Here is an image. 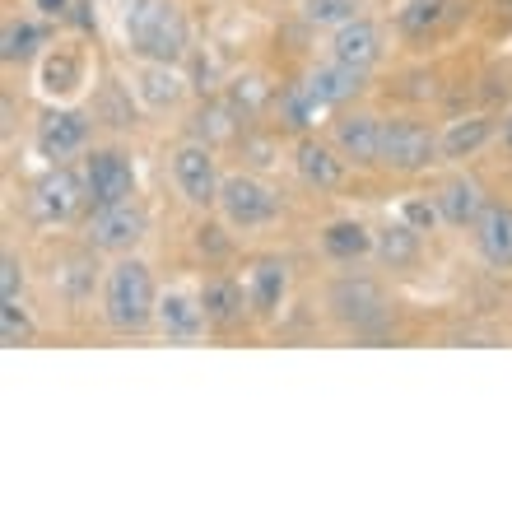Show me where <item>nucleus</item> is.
<instances>
[{
  "label": "nucleus",
  "mask_w": 512,
  "mask_h": 512,
  "mask_svg": "<svg viewBox=\"0 0 512 512\" xmlns=\"http://www.w3.org/2000/svg\"><path fill=\"white\" fill-rule=\"evenodd\" d=\"M494 135H499V122H494L489 112H466V117L443 122V131H438V154H443V163H466V159H475Z\"/></svg>",
  "instance_id": "20"
},
{
  "label": "nucleus",
  "mask_w": 512,
  "mask_h": 512,
  "mask_svg": "<svg viewBox=\"0 0 512 512\" xmlns=\"http://www.w3.org/2000/svg\"><path fill=\"white\" fill-rule=\"evenodd\" d=\"M396 219H401V224H410L415 233H424V238L443 229V210H438V201H433V196H405V201L396 205Z\"/></svg>",
  "instance_id": "31"
},
{
  "label": "nucleus",
  "mask_w": 512,
  "mask_h": 512,
  "mask_svg": "<svg viewBox=\"0 0 512 512\" xmlns=\"http://www.w3.org/2000/svg\"><path fill=\"white\" fill-rule=\"evenodd\" d=\"M145 233H149V210L140 201H126V205H112V210H94L84 243L94 247V252L126 256L145 243Z\"/></svg>",
  "instance_id": "10"
},
{
  "label": "nucleus",
  "mask_w": 512,
  "mask_h": 512,
  "mask_svg": "<svg viewBox=\"0 0 512 512\" xmlns=\"http://www.w3.org/2000/svg\"><path fill=\"white\" fill-rule=\"evenodd\" d=\"M154 308H159L154 270L135 252L112 256V266L103 270V284H98V312H103L108 331H117V336H140V331L154 326Z\"/></svg>",
  "instance_id": "2"
},
{
  "label": "nucleus",
  "mask_w": 512,
  "mask_h": 512,
  "mask_svg": "<svg viewBox=\"0 0 512 512\" xmlns=\"http://www.w3.org/2000/svg\"><path fill=\"white\" fill-rule=\"evenodd\" d=\"M382 122L378 112L364 108H340L336 122H331V145L345 154L350 168H378L382 163Z\"/></svg>",
  "instance_id": "11"
},
{
  "label": "nucleus",
  "mask_w": 512,
  "mask_h": 512,
  "mask_svg": "<svg viewBox=\"0 0 512 512\" xmlns=\"http://www.w3.org/2000/svg\"><path fill=\"white\" fill-rule=\"evenodd\" d=\"M499 145L512 154V112H508V117H503V122H499Z\"/></svg>",
  "instance_id": "34"
},
{
  "label": "nucleus",
  "mask_w": 512,
  "mask_h": 512,
  "mask_svg": "<svg viewBox=\"0 0 512 512\" xmlns=\"http://www.w3.org/2000/svg\"><path fill=\"white\" fill-rule=\"evenodd\" d=\"M382 52H387V33H382V24L378 19H368V14L331 28V38H326V56H331V61L354 66V70H368V75H373V66L382 61Z\"/></svg>",
  "instance_id": "14"
},
{
  "label": "nucleus",
  "mask_w": 512,
  "mask_h": 512,
  "mask_svg": "<svg viewBox=\"0 0 512 512\" xmlns=\"http://www.w3.org/2000/svg\"><path fill=\"white\" fill-rule=\"evenodd\" d=\"M215 210H219V219H224V229L256 233V229H270V224L284 215V201H280V191L270 187L266 177L224 173V187H219Z\"/></svg>",
  "instance_id": "4"
},
{
  "label": "nucleus",
  "mask_w": 512,
  "mask_h": 512,
  "mask_svg": "<svg viewBox=\"0 0 512 512\" xmlns=\"http://www.w3.org/2000/svg\"><path fill=\"white\" fill-rule=\"evenodd\" d=\"M317 117H322V108H317V98L303 89V80L289 84V89L280 94V122L289 126V131H308Z\"/></svg>",
  "instance_id": "30"
},
{
  "label": "nucleus",
  "mask_w": 512,
  "mask_h": 512,
  "mask_svg": "<svg viewBox=\"0 0 512 512\" xmlns=\"http://www.w3.org/2000/svg\"><path fill=\"white\" fill-rule=\"evenodd\" d=\"M168 182L191 210H215L219 187H224V173H219L215 149L205 140H182V145L168 154Z\"/></svg>",
  "instance_id": "5"
},
{
  "label": "nucleus",
  "mask_w": 512,
  "mask_h": 512,
  "mask_svg": "<svg viewBox=\"0 0 512 512\" xmlns=\"http://www.w3.org/2000/svg\"><path fill=\"white\" fill-rule=\"evenodd\" d=\"M28 5L42 19H70V10H75V0H28Z\"/></svg>",
  "instance_id": "33"
},
{
  "label": "nucleus",
  "mask_w": 512,
  "mask_h": 512,
  "mask_svg": "<svg viewBox=\"0 0 512 512\" xmlns=\"http://www.w3.org/2000/svg\"><path fill=\"white\" fill-rule=\"evenodd\" d=\"M84 187H89V215L135 201V159L122 145H94L84 154Z\"/></svg>",
  "instance_id": "8"
},
{
  "label": "nucleus",
  "mask_w": 512,
  "mask_h": 512,
  "mask_svg": "<svg viewBox=\"0 0 512 512\" xmlns=\"http://www.w3.org/2000/svg\"><path fill=\"white\" fill-rule=\"evenodd\" d=\"M94 284H103V270L94 261V247L89 252H70L52 266V294L66 298L70 308H84L94 298Z\"/></svg>",
  "instance_id": "23"
},
{
  "label": "nucleus",
  "mask_w": 512,
  "mask_h": 512,
  "mask_svg": "<svg viewBox=\"0 0 512 512\" xmlns=\"http://www.w3.org/2000/svg\"><path fill=\"white\" fill-rule=\"evenodd\" d=\"M42 47H52V28L42 14H10L5 28H0V56H5V66H24Z\"/></svg>",
  "instance_id": "24"
},
{
  "label": "nucleus",
  "mask_w": 512,
  "mask_h": 512,
  "mask_svg": "<svg viewBox=\"0 0 512 512\" xmlns=\"http://www.w3.org/2000/svg\"><path fill=\"white\" fill-rule=\"evenodd\" d=\"M471 243H475V256L489 270H512V205L508 201L485 205V215L475 219L471 229Z\"/></svg>",
  "instance_id": "17"
},
{
  "label": "nucleus",
  "mask_w": 512,
  "mask_h": 512,
  "mask_svg": "<svg viewBox=\"0 0 512 512\" xmlns=\"http://www.w3.org/2000/svg\"><path fill=\"white\" fill-rule=\"evenodd\" d=\"M433 201H438V210H443V224L447 229H475V219L485 215V182L471 173H452L443 182V187L433 191Z\"/></svg>",
  "instance_id": "18"
},
{
  "label": "nucleus",
  "mask_w": 512,
  "mask_h": 512,
  "mask_svg": "<svg viewBox=\"0 0 512 512\" xmlns=\"http://www.w3.org/2000/svg\"><path fill=\"white\" fill-rule=\"evenodd\" d=\"M317 247H322L326 261L354 266V261H368V256H373V229H368L364 219H331V224L317 233Z\"/></svg>",
  "instance_id": "25"
},
{
  "label": "nucleus",
  "mask_w": 512,
  "mask_h": 512,
  "mask_svg": "<svg viewBox=\"0 0 512 512\" xmlns=\"http://www.w3.org/2000/svg\"><path fill=\"white\" fill-rule=\"evenodd\" d=\"M433 163H443L438 154V131H429L415 117H387L382 122V163L378 168H391L401 177L429 173Z\"/></svg>",
  "instance_id": "7"
},
{
  "label": "nucleus",
  "mask_w": 512,
  "mask_h": 512,
  "mask_svg": "<svg viewBox=\"0 0 512 512\" xmlns=\"http://www.w3.org/2000/svg\"><path fill=\"white\" fill-rule=\"evenodd\" d=\"M24 205L38 229H66L70 219H80L89 210L84 168H75V163H47V173L28 187Z\"/></svg>",
  "instance_id": "3"
},
{
  "label": "nucleus",
  "mask_w": 512,
  "mask_h": 512,
  "mask_svg": "<svg viewBox=\"0 0 512 512\" xmlns=\"http://www.w3.org/2000/svg\"><path fill=\"white\" fill-rule=\"evenodd\" d=\"M131 98L145 112H154V117L177 112L182 98H187V75H182V66H173V61H135Z\"/></svg>",
  "instance_id": "12"
},
{
  "label": "nucleus",
  "mask_w": 512,
  "mask_h": 512,
  "mask_svg": "<svg viewBox=\"0 0 512 512\" xmlns=\"http://www.w3.org/2000/svg\"><path fill=\"white\" fill-rule=\"evenodd\" d=\"M122 47L135 61H173L182 66L191 52V19L182 0H117Z\"/></svg>",
  "instance_id": "1"
},
{
  "label": "nucleus",
  "mask_w": 512,
  "mask_h": 512,
  "mask_svg": "<svg viewBox=\"0 0 512 512\" xmlns=\"http://www.w3.org/2000/svg\"><path fill=\"white\" fill-rule=\"evenodd\" d=\"M80 84H84V56H80V47H70V42L47 47V56H42V94H47V98H66V94H75Z\"/></svg>",
  "instance_id": "26"
},
{
  "label": "nucleus",
  "mask_w": 512,
  "mask_h": 512,
  "mask_svg": "<svg viewBox=\"0 0 512 512\" xmlns=\"http://www.w3.org/2000/svg\"><path fill=\"white\" fill-rule=\"evenodd\" d=\"M154 326H159L163 340L173 345H191L210 331L201 308V289H187V284H173V289H159V308H154Z\"/></svg>",
  "instance_id": "13"
},
{
  "label": "nucleus",
  "mask_w": 512,
  "mask_h": 512,
  "mask_svg": "<svg viewBox=\"0 0 512 512\" xmlns=\"http://www.w3.org/2000/svg\"><path fill=\"white\" fill-rule=\"evenodd\" d=\"M247 303H252V317L270 322V317H280L284 298H289V266H284L280 256H261L247 266Z\"/></svg>",
  "instance_id": "21"
},
{
  "label": "nucleus",
  "mask_w": 512,
  "mask_h": 512,
  "mask_svg": "<svg viewBox=\"0 0 512 512\" xmlns=\"http://www.w3.org/2000/svg\"><path fill=\"white\" fill-rule=\"evenodd\" d=\"M457 19V0H401L396 5V38L401 42H429Z\"/></svg>",
  "instance_id": "22"
},
{
  "label": "nucleus",
  "mask_w": 512,
  "mask_h": 512,
  "mask_svg": "<svg viewBox=\"0 0 512 512\" xmlns=\"http://www.w3.org/2000/svg\"><path fill=\"white\" fill-rule=\"evenodd\" d=\"M89 140H94V117L84 108H66V103L47 108L33 126V149L47 163H70L75 154H89L94 149Z\"/></svg>",
  "instance_id": "9"
},
{
  "label": "nucleus",
  "mask_w": 512,
  "mask_h": 512,
  "mask_svg": "<svg viewBox=\"0 0 512 512\" xmlns=\"http://www.w3.org/2000/svg\"><path fill=\"white\" fill-rule=\"evenodd\" d=\"M326 308L336 317L345 331L354 336H368V331H382L391 317V303L382 294L378 280H368V275H340L331 289H326Z\"/></svg>",
  "instance_id": "6"
},
{
  "label": "nucleus",
  "mask_w": 512,
  "mask_h": 512,
  "mask_svg": "<svg viewBox=\"0 0 512 512\" xmlns=\"http://www.w3.org/2000/svg\"><path fill=\"white\" fill-rule=\"evenodd\" d=\"M364 84H368V70L340 66V61H331V56H326L322 66H312L308 75H303V89L317 98V108H322V112L350 108L354 98L364 94Z\"/></svg>",
  "instance_id": "16"
},
{
  "label": "nucleus",
  "mask_w": 512,
  "mask_h": 512,
  "mask_svg": "<svg viewBox=\"0 0 512 512\" xmlns=\"http://www.w3.org/2000/svg\"><path fill=\"white\" fill-rule=\"evenodd\" d=\"M0 298H24V261L14 256V247L0 256Z\"/></svg>",
  "instance_id": "32"
},
{
  "label": "nucleus",
  "mask_w": 512,
  "mask_h": 512,
  "mask_svg": "<svg viewBox=\"0 0 512 512\" xmlns=\"http://www.w3.org/2000/svg\"><path fill=\"white\" fill-rule=\"evenodd\" d=\"M419 247H424V233H415L410 224H401L396 215H391L382 229H373V256H378L382 266H391V270L415 266Z\"/></svg>",
  "instance_id": "27"
},
{
  "label": "nucleus",
  "mask_w": 512,
  "mask_h": 512,
  "mask_svg": "<svg viewBox=\"0 0 512 512\" xmlns=\"http://www.w3.org/2000/svg\"><path fill=\"white\" fill-rule=\"evenodd\" d=\"M201 308L210 331H233L252 317V303H247V284L233 280V275H210L201 284Z\"/></svg>",
  "instance_id": "19"
},
{
  "label": "nucleus",
  "mask_w": 512,
  "mask_h": 512,
  "mask_svg": "<svg viewBox=\"0 0 512 512\" xmlns=\"http://www.w3.org/2000/svg\"><path fill=\"white\" fill-rule=\"evenodd\" d=\"M345 154H340L331 140H317V135H298V145H294V173L298 182L308 191H336L340 182H345Z\"/></svg>",
  "instance_id": "15"
},
{
  "label": "nucleus",
  "mask_w": 512,
  "mask_h": 512,
  "mask_svg": "<svg viewBox=\"0 0 512 512\" xmlns=\"http://www.w3.org/2000/svg\"><path fill=\"white\" fill-rule=\"evenodd\" d=\"M359 14H364V0H303L298 5V19L308 28H317V33H331V28L350 24Z\"/></svg>",
  "instance_id": "28"
},
{
  "label": "nucleus",
  "mask_w": 512,
  "mask_h": 512,
  "mask_svg": "<svg viewBox=\"0 0 512 512\" xmlns=\"http://www.w3.org/2000/svg\"><path fill=\"white\" fill-rule=\"evenodd\" d=\"M33 336H38V326H33L24 298H0V345L19 350V345H33Z\"/></svg>",
  "instance_id": "29"
}]
</instances>
